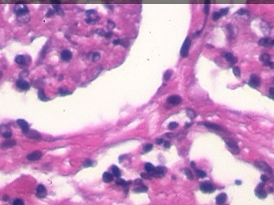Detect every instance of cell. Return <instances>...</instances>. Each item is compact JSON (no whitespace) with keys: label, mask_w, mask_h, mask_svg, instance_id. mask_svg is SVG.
Wrapping results in <instances>:
<instances>
[{"label":"cell","mask_w":274,"mask_h":205,"mask_svg":"<svg viewBox=\"0 0 274 205\" xmlns=\"http://www.w3.org/2000/svg\"><path fill=\"white\" fill-rule=\"evenodd\" d=\"M14 12L16 15V16L19 19V20L22 21V19L26 18L27 15H29V9L28 8L27 6L24 5V4L20 3V4H18V5L15 6Z\"/></svg>","instance_id":"obj_1"},{"label":"cell","mask_w":274,"mask_h":205,"mask_svg":"<svg viewBox=\"0 0 274 205\" xmlns=\"http://www.w3.org/2000/svg\"><path fill=\"white\" fill-rule=\"evenodd\" d=\"M85 15H86V19L85 21L87 23L91 24V23H94L96 22H97L99 20V16L97 15V12L95 10H89L85 12Z\"/></svg>","instance_id":"obj_2"},{"label":"cell","mask_w":274,"mask_h":205,"mask_svg":"<svg viewBox=\"0 0 274 205\" xmlns=\"http://www.w3.org/2000/svg\"><path fill=\"white\" fill-rule=\"evenodd\" d=\"M190 39L189 37H187L185 41L183 43V44H182V47H181V51H180V55L182 58H186V56L188 55L189 54V49H190Z\"/></svg>","instance_id":"obj_3"},{"label":"cell","mask_w":274,"mask_h":205,"mask_svg":"<svg viewBox=\"0 0 274 205\" xmlns=\"http://www.w3.org/2000/svg\"><path fill=\"white\" fill-rule=\"evenodd\" d=\"M225 140V143H227V145L228 147V148H230V150H231L233 153L235 154H238L239 152H240V150H239V147L237 145L236 142L234 140V139H224Z\"/></svg>","instance_id":"obj_4"},{"label":"cell","mask_w":274,"mask_h":205,"mask_svg":"<svg viewBox=\"0 0 274 205\" xmlns=\"http://www.w3.org/2000/svg\"><path fill=\"white\" fill-rule=\"evenodd\" d=\"M0 135H2L3 137L4 138L9 139L12 136V132L7 125L2 124L0 125Z\"/></svg>","instance_id":"obj_5"},{"label":"cell","mask_w":274,"mask_h":205,"mask_svg":"<svg viewBox=\"0 0 274 205\" xmlns=\"http://www.w3.org/2000/svg\"><path fill=\"white\" fill-rule=\"evenodd\" d=\"M200 190L204 193H211L215 190V187L211 183L205 182L200 185Z\"/></svg>","instance_id":"obj_6"},{"label":"cell","mask_w":274,"mask_h":205,"mask_svg":"<svg viewBox=\"0 0 274 205\" xmlns=\"http://www.w3.org/2000/svg\"><path fill=\"white\" fill-rule=\"evenodd\" d=\"M258 44L260 46H262V47H270L273 46L274 42H273V39L272 38L265 37V38H262L260 39V40L258 41Z\"/></svg>","instance_id":"obj_7"},{"label":"cell","mask_w":274,"mask_h":205,"mask_svg":"<svg viewBox=\"0 0 274 205\" xmlns=\"http://www.w3.org/2000/svg\"><path fill=\"white\" fill-rule=\"evenodd\" d=\"M167 172V168L163 166H158L156 167L154 170L152 172V175L155 177H162L166 175Z\"/></svg>","instance_id":"obj_8"},{"label":"cell","mask_w":274,"mask_h":205,"mask_svg":"<svg viewBox=\"0 0 274 205\" xmlns=\"http://www.w3.org/2000/svg\"><path fill=\"white\" fill-rule=\"evenodd\" d=\"M36 195L38 198H45L47 195V189L43 184H39L36 188Z\"/></svg>","instance_id":"obj_9"},{"label":"cell","mask_w":274,"mask_h":205,"mask_svg":"<svg viewBox=\"0 0 274 205\" xmlns=\"http://www.w3.org/2000/svg\"><path fill=\"white\" fill-rule=\"evenodd\" d=\"M167 101L168 103H170L172 106H177L181 103L182 99L180 98V96H179V95H171V96H169L167 98Z\"/></svg>","instance_id":"obj_10"},{"label":"cell","mask_w":274,"mask_h":205,"mask_svg":"<svg viewBox=\"0 0 274 205\" xmlns=\"http://www.w3.org/2000/svg\"><path fill=\"white\" fill-rule=\"evenodd\" d=\"M42 155H43V154L41 151H35L31 152V153L27 155V159L29 161H36L38 159H40L42 157Z\"/></svg>","instance_id":"obj_11"},{"label":"cell","mask_w":274,"mask_h":205,"mask_svg":"<svg viewBox=\"0 0 274 205\" xmlns=\"http://www.w3.org/2000/svg\"><path fill=\"white\" fill-rule=\"evenodd\" d=\"M16 86L22 91H28L30 89V84L23 79H18L16 81Z\"/></svg>","instance_id":"obj_12"},{"label":"cell","mask_w":274,"mask_h":205,"mask_svg":"<svg viewBox=\"0 0 274 205\" xmlns=\"http://www.w3.org/2000/svg\"><path fill=\"white\" fill-rule=\"evenodd\" d=\"M271 58H270V55H269L268 54H263L260 56V60L262 61L263 63H264L265 65H267V66H269L271 67L272 68H273V63L271 62Z\"/></svg>","instance_id":"obj_13"},{"label":"cell","mask_w":274,"mask_h":205,"mask_svg":"<svg viewBox=\"0 0 274 205\" xmlns=\"http://www.w3.org/2000/svg\"><path fill=\"white\" fill-rule=\"evenodd\" d=\"M260 84V79L257 75H253L250 77V80L249 82V85L251 86L252 88H257Z\"/></svg>","instance_id":"obj_14"},{"label":"cell","mask_w":274,"mask_h":205,"mask_svg":"<svg viewBox=\"0 0 274 205\" xmlns=\"http://www.w3.org/2000/svg\"><path fill=\"white\" fill-rule=\"evenodd\" d=\"M17 124H19V126L21 128L22 131H23V132H24V133H27L30 130V128H29V125L28 124V122L26 120H24V119H18V120H17Z\"/></svg>","instance_id":"obj_15"},{"label":"cell","mask_w":274,"mask_h":205,"mask_svg":"<svg viewBox=\"0 0 274 205\" xmlns=\"http://www.w3.org/2000/svg\"><path fill=\"white\" fill-rule=\"evenodd\" d=\"M255 164L256 165V166H257V168H258L261 169V170H263V171L266 172H268V173L269 172L270 174H272V172L271 168L269 167L268 164L265 163L264 162H256Z\"/></svg>","instance_id":"obj_16"},{"label":"cell","mask_w":274,"mask_h":205,"mask_svg":"<svg viewBox=\"0 0 274 205\" xmlns=\"http://www.w3.org/2000/svg\"><path fill=\"white\" fill-rule=\"evenodd\" d=\"M60 57H61L62 60H64V61H69L72 57V54L69 50H64L61 52Z\"/></svg>","instance_id":"obj_17"},{"label":"cell","mask_w":274,"mask_h":205,"mask_svg":"<svg viewBox=\"0 0 274 205\" xmlns=\"http://www.w3.org/2000/svg\"><path fill=\"white\" fill-rule=\"evenodd\" d=\"M201 124H203V126H205L207 128L209 129H212V130H215V131H221L222 128L220 126L217 125L215 124H211L210 122H205V123H202Z\"/></svg>","instance_id":"obj_18"},{"label":"cell","mask_w":274,"mask_h":205,"mask_svg":"<svg viewBox=\"0 0 274 205\" xmlns=\"http://www.w3.org/2000/svg\"><path fill=\"white\" fill-rule=\"evenodd\" d=\"M227 200V195L225 193H221L218 195L215 198V202L217 204H223Z\"/></svg>","instance_id":"obj_19"},{"label":"cell","mask_w":274,"mask_h":205,"mask_svg":"<svg viewBox=\"0 0 274 205\" xmlns=\"http://www.w3.org/2000/svg\"><path fill=\"white\" fill-rule=\"evenodd\" d=\"M224 58L226 59V60L228 61V62L232 64H235L237 62V59L235 57V56H233L232 54L228 53V52L224 54Z\"/></svg>","instance_id":"obj_20"},{"label":"cell","mask_w":274,"mask_h":205,"mask_svg":"<svg viewBox=\"0 0 274 205\" xmlns=\"http://www.w3.org/2000/svg\"><path fill=\"white\" fill-rule=\"evenodd\" d=\"M15 60L16 63H18L19 65L23 66V65H25L26 61H27V58H26V56H24L23 55H19L15 57Z\"/></svg>","instance_id":"obj_21"},{"label":"cell","mask_w":274,"mask_h":205,"mask_svg":"<svg viewBox=\"0 0 274 205\" xmlns=\"http://www.w3.org/2000/svg\"><path fill=\"white\" fill-rule=\"evenodd\" d=\"M15 143H16L15 140H7V141H5L4 143H3L0 147H1V148H3V149H7V148H11L13 146H15Z\"/></svg>","instance_id":"obj_22"},{"label":"cell","mask_w":274,"mask_h":205,"mask_svg":"<svg viewBox=\"0 0 274 205\" xmlns=\"http://www.w3.org/2000/svg\"><path fill=\"white\" fill-rule=\"evenodd\" d=\"M26 136H28V137L34 139H39L40 138V133H38L36 131H28L27 133H25Z\"/></svg>","instance_id":"obj_23"},{"label":"cell","mask_w":274,"mask_h":205,"mask_svg":"<svg viewBox=\"0 0 274 205\" xmlns=\"http://www.w3.org/2000/svg\"><path fill=\"white\" fill-rule=\"evenodd\" d=\"M102 179H103L104 182H105V183H110V182L113 181V180H114V176H113L111 173L108 172H104V174H103Z\"/></svg>","instance_id":"obj_24"},{"label":"cell","mask_w":274,"mask_h":205,"mask_svg":"<svg viewBox=\"0 0 274 205\" xmlns=\"http://www.w3.org/2000/svg\"><path fill=\"white\" fill-rule=\"evenodd\" d=\"M255 193H256V196H258V197L260 199H264L267 196V193L263 190V188H259V187H257V188L256 189Z\"/></svg>","instance_id":"obj_25"},{"label":"cell","mask_w":274,"mask_h":205,"mask_svg":"<svg viewBox=\"0 0 274 205\" xmlns=\"http://www.w3.org/2000/svg\"><path fill=\"white\" fill-rule=\"evenodd\" d=\"M38 96H39V99L42 100V101H47V100H49L48 98H47L46 95L43 89H40L38 91Z\"/></svg>","instance_id":"obj_26"},{"label":"cell","mask_w":274,"mask_h":205,"mask_svg":"<svg viewBox=\"0 0 274 205\" xmlns=\"http://www.w3.org/2000/svg\"><path fill=\"white\" fill-rule=\"evenodd\" d=\"M186 115H187V116L190 118V119H195V117L197 116L195 111L194 110H192V109H190V108L186 110Z\"/></svg>","instance_id":"obj_27"},{"label":"cell","mask_w":274,"mask_h":205,"mask_svg":"<svg viewBox=\"0 0 274 205\" xmlns=\"http://www.w3.org/2000/svg\"><path fill=\"white\" fill-rule=\"evenodd\" d=\"M112 172H113V175H114V176H115V177H119L121 176L120 169L117 168L116 165L112 166Z\"/></svg>","instance_id":"obj_28"},{"label":"cell","mask_w":274,"mask_h":205,"mask_svg":"<svg viewBox=\"0 0 274 205\" xmlns=\"http://www.w3.org/2000/svg\"><path fill=\"white\" fill-rule=\"evenodd\" d=\"M53 10L55 11V13L58 15H63V10L61 7H60V4H53Z\"/></svg>","instance_id":"obj_29"},{"label":"cell","mask_w":274,"mask_h":205,"mask_svg":"<svg viewBox=\"0 0 274 205\" xmlns=\"http://www.w3.org/2000/svg\"><path fill=\"white\" fill-rule=\"evenodd\" d=\"M144 168H145V170L147 172H152L155 168V167L154 166V165L152 163H146L144 165Z\"/></svg>","instance_id":"obj_30"},{"label":"cell","mask_w":274,"mask_h":205,"mask_svg":"<svg viewBox=\"0 0 274 205\" xmlns=\"http://www.w3.org/2000/svg\"><path fill=\"white\" fill-rule=\"evenodd\" d=\"M147 190H148L147 187L140 186V187H137V188L134 189L133 191H134V192H136V193H139V192H146V191H147Z\"/></svg>","instance_id":"obj_31"},{"label":"cell","mask_w":274,"mask_h":205,"mask_svg":"<svg viewBox=\"0 0 274 205\" xmlns=\"http://www.w3.org/2000/svg\"><path fill=\"white\" fill-rule=\"evenodd\" d=\"M100 58H101V55H100L98 52H93V53L91 54V60L93 61V62L99 60Z\"/></svg>","instance_id":"obj_32"},{"label":"cell","mask_w":274,"mask_h":205,"mask_svg":"<svg viewBox=\"0 0 274 205\" xmlns=\"http://www.w3.org/2000/svg\"><path fill=\"white\" fill-rule=\"evenodd\" d=\"M113 43H114V44H115V45H119V44H121V45H123L124 47H128V43H127V42H125V41H124V40H120V39H116V40H114Z\"/></svg>","instance_id":"obj_33"},{"label":"cell","mask_w":274,"mask_h":205,"mask_svg":"<svg viewBox=\"0 0 274 205\" xmlns=\"http://www.w3.org/2000/svg\"><path fill=\"white\" fill-rule=\"evenodd\" d=\"M116 184L117 185H121V186H127L128 184H130V182H126L124 180H122V179H118V180H117Z\"/></svg>","instance_id":"obj_34"},{"label":"cell","mask_w":274,"mask_h":205,"mask_svg":"<svg viewBox=\"0 0 274 205\" xmlns=\"http://www.w3.org/2000/svg\"><path fill=\"white\" fill-rule=\"evenodd\" d=\"M195 172H196L197 176L199 177V178H205L207 176V174L206 172L204 171H202V170H195Z\"/></svg>","instance_id":"obj_35"},{"label":"cell","mask_w":274,"mask_h":205,"mask_svg":"<svg viewBox=\"0 0 274 205\" xmlns=\"http://www.w3.org/2000/svg\"><path fill=\"white\" fill-rule=\"evenodd\" d=\"M185 175L188 179H190V180H193V174L190 169H187V168L185 169Z\"/></svg>","instance_id":"obj_36"},{"label":"cell","mask_w":274,"mask_h":205,"mask_svg":"<svg viewBox=\"0 0 274 205\" xmlns=\"http://www.w3.org/2000/svg\"><path fill=\"white\" fill-rule=\"evenodd\" d=\"M171 75H172V71H170V70H168V71H167L166 72H165V74H164V77H163V78H164V79H165V80H168L169 78L171 77Z\"/></svg>","instance_id":"obj_37"},{"label":"cell","mask_w":274,"mask_h":205,"mask_svg":"<svg viewBox=\"0 0 274 205\" xmlns=\"http://www.w3.org/2000/svg\"><path fill=\"white\" fill-rule=\"evenodd\" d=\"M152 148H153V145H152L151 143H148V144H146L144 147H143V150H144L146 152H149L152 150Z\"/></svg>","instance_id":"obj_38"},{"label":"cell","mask_w":274,"mask_h":205,"mask_svg":"<svg viewBox=\"0 0 274 205\" xmlns=\"http://www.w3.org/2000/svg\"><path fill=\"white\" fill-rule=\"evenodd\" d=\"M228 11H229V8L227 7V8H223V9H220L219 11V12H220V15L222 17V16H224V15H227L228 13Z\"/></svg>","instance_id":"obj_39"},{"label":"cell","mask_w":274,"mask_h":205,"mask_svg":"<svg viewBox=\"0 0 274 205\" xmlns=\"http://www.w3.org/2000/svg\"><path fill=\"white\" fill-rule=\"evenodd\" d=\"M178 126H179V124H178V123H176V122H171V123L169 124L168 128L171 130H173V129H175Z\"/></svg>","instance_id":"obj_40"},{"label":"cell","mask_w":274,"mask_h":205,"mask_svg":"<svg viewBox=\"0 0 274 205\" xmlns=\"http://www.w3.org/2000/svg\"><path fill=\"white\" fill-rule=\"evenodd\" d=\"M232 71H233V74H234V75H236V77H240V69H239L238 67H233V68H232Z\"/></svg>","instance_id":"obj_41"},{"label":"cell","mask_w":274,"mask_h":205,"mask_svg":"<svg viewBox=\"0 0 274 205\" xmlns=\"http://www.w3.org/2000/svg\"><path fill=\"white\" fill-rule=\"evenodd\" d=\"M220 18H221V15H220V12H219V11H215V12L213 13V15H212V19H213V20L216 21V20H218Z\"/></svg>","instance_id":"obj_42"},{"label":"cell","mask_w":274,"mask_h":205,"mask_svg":"<svg viewBox=\"0 0 274 205\" xmlns=\"http://www.w3.org/2000/svg\"><path fill=\"white\" fill-rule=\"evenodd\" d=\"M247 13H249V12H248V11L246 9H244V8H241V9L237 11L236 14L239 15H244L247 14Z\"/></svg>","instance_id":"obj_43"},{"label":"cell","mask_w":274,"mask_h":205,"mask_svg":"<svg viewBox=\"0 0 274 205\" xmlns=\"http://www.w3.org/2000/svg\"><path fill=\"white\" fill-rule=\"evenodd\" d=\"M210 11V4H204L203 7V12L205 13V15H207Z\"/></svg>","instance_id":"obj_44"},{"label":"cell","mask_w":274,"mask_h":205,"mask_svg":"<svg viewBox=\"0 0 274 205\" xmlns=\"http://www.w3.org/2000/svg\"><path fill=\"white\" fill-rule=\"evenodd\" d=\"M55 14H56V13H55V11H54V10L49 9L48 11H47V12L46 13V17H47V18H50V17L53 16Z\"/></svg>","instance_id":"obj_45"},{"label":"cell","mask_w":274,"mask_h":205,"mask_svg":"<svg viewBox=\"0 0 274 205\" xmlns=\"http://www.w3.org/2000/svg\"><path fill=\"white\" fill-rule=\"evenodd\" d=\"M13 205H20V204H24V202L21 199H16L15 200L12 202Z\"/></svg>","instance_id":"obj_46"},{"label":"cell","mask_w":274,"mask_h":205,"mask_svg":"<svg viewBox=\"0 0 274 205\" xmlns=\"http://www.w3.org/2000/svg\"><path fill=\"white\" fill-rule=\"evenodd\" d=\"M92 165H93V162H92V161H91L90 159H86V160L85 161V163H84V166H85V168L91 167Z\"/></svg>","instance_id":"obj_47"},{"label":"cell","mask_w":274,"mask_h":205,"mask_svg":"<svg viewBox=\"0 0 274 205\" xmlns=\"http://www.w3.org/2000/svg\"><path fill=\"white\" fill-rule=\"evenodd\" d=\"M96 33H97V34H99V35H101V36H105V34L106 32L102 29H98V30H97Z\"/></svg>","instance_id":"obj_48"},{"label":"cell","mask_w":274,"mask_h":205,"mask_svg":"<svg viewBox=\"0 0 274 205\" xmlns=\"http://www.w3.org/2000/svg\"><path fill=\"white\" fill-rule=\"evenodd\" d=\"M142 178H145V179H148V180H150V179L151 178V175H150L149 173H142Z\"/></svg>","instance_id":"obj_49"},{"label":"cell","mask_w":274,"mask_h":205,"mask_svg":"<svg viewBox=\"0 0 274 205\" xmlns=\"http://www.w3.org/2000/svg\"><path fill=\"white\" fill-rule=\"evenodd\" d=\"M47 47H48V45H47V44H46L45 46H44V47H43V50H42V51H41V55L42 56H44V54L46 53V51L47 50Z\"/></svg>","instance_id":"obj_50"},{"label":"cell","mask_w":274,"mask_h":205,"mask_svg":"<svg viewBox=\"0 0 274 205\" xmlns=\"http://www.w3.org/2000/svg\"><path fill=\"white\" fill-rule=\"evenodd\" d=\"M269 95H270V98L272 99H274V89L272 88L269 89Z\"/></svg>","instance_id":"obj_51"},{"label":"cell","mask_w":274,"mask_h":205,"mask_svg":"<svg viewBox=\"0 0 274 205\" xmlns=\"http://www.w3.org/2000/svg\"><path fill=\"white\" fill-rule=\"evenodd\" d=\"M108 24L109 25V27H110L111 28H114V27H115V23H114L112 20H110V19L108 20Z\"/></svg>","instance_id":"obj_52"},{"label":"cell","mask_w":274,"mask_h":205,"mask_svg":"<svg viewBox=\"0 0 274 205\" xmlns=\"http://www.w3.org/2000/svg\"><path fill=\"white\" fill-rule=\"evenodd\" d=\"M260 180H261L263 182H266V181L268 180V176H265V175H261V176H260Z\"/></svg>","instance_id":"obj_53"},{"label":"cell","mask_w":274,"mask_h":205,"mask_svg":"<svg viewBox=\"0 0 274 205\" xmlns=\"http://www.w3.org/2000/svg\"><path fill=\"white\" fill-rule=\"evenodd\" d=\"M170 147H171V143H170L169 141H165V143H164V147L169 148Z\"/></svg>","instance_id":"obj_54"},{"label":"cell","mask_w":274,"mask_h":205,"mask_svg":"<svg viewBox=\"0 0 274 205\" xmlns=\"http://www.w3.org/2000/svg\"><path fill=\"white\" fill-rule=\"evenodd\" d=\"M51 3L52 4H60V0H51Z\"/></svg>","instance_id":"obj_55"},{"label":"cell","mask_w":274,"mask_h":205,"mask_svg":"<svg viewBox=\"0 0 274 205\" xmlns=\"http://www.w3.org/2000/svg\"><path fill=\"white\" fill-rule=\"evenodd\" d=\"M162 142H163L162 139H156V143H157V144H161V143H162Z\"/></svg>","instance_id":"obj_56"},{"label":"cell","mask_w":274,"mask_h":205,"mask_svg":"<svg viewBox=\"0 0 274 205\" xmlns=\"http://www.w3.org/2000/svg\"><path fill=\"white\" fill-rule=\"evenodd\" d=\"M112 32H106L105 33V38H110L111 36H112Z\"/></svg>","instance_id":"obj_57"},{"label":"cell","mask_w":274,"mask_h":205,"mask_svg":"<svg viewBox=\"0 0 274 205\" xmlns=\"http://www.w3.org/2000/svg\"><path fill=\"white\" fill-rule=\"evenodd\" d=\"M264 184H260L257 187H259V188H264Z\"/></svg>","instance_id":"obj_58"},{"label":"cell","mask_w":274,"mask_h":205,"mask_svg":"<svg viewBox=\"0 0 274 205\" xmlns=\"http://www.w3.org/2000/svg\"><path fill=\"white\" fill-rule=\"evenodd\" d=\"M242 184V183H241V181H240V180H236V184H237V185H240Z\"/></svg>","instance_id":"obj_59"},{"label":"cell","mask_w":274,"mask_h":205,"mask_svg":"<svg viewBox=\"0 0 274 205\" xmlns=\"http://www.w3.org/2000/svg\"><path fill=\"white\" fill-rule=\"evenodd\" d=\"M190 166L192 167L193 168H195V163H194L193 162H192V163H190Z\"/></svg>","instance_id":"obj_60"},{"label":"cell","mask_w":274,"mask_h":205,"mask_svg":"<svg viewBox=\"0 0 274 205\" xmlns=\"http://www.w3.org/2000/svg\"><path fill=\"white\" fill-rule=\"evenodd\" d=\"M205 4H210V0H205Z\"/></svg>","instance_id":"obj_61"},{"label":"cell","mask_w":274,"mask_h":205,"mask_svg":"<svg viewBox=\"0 0 274 205\" xmlns=\"http://www.w3.org/2000/svg\"><path fill=\"white\" fill-rule=\"evenodd\" d=\"M4 200H7L8 199V196H7V195H5V196H4V199H3Z\"/></svg>","instance_id":"obj_62"},{"label":"cell","mask_w":274,"mask_h":205,"mask_svg":"<svg viewBox=\"0 0 274 205\" xmlns=\"http://www.w3.org/2000/svg\"><path fill=\"white\" fill-rule=\"evenodd\" d=\"M2 77H3V73H2L1 71H0V79H1V78H2Z\"/></svg>","instance_id":"obj_63"}]
</instances>
